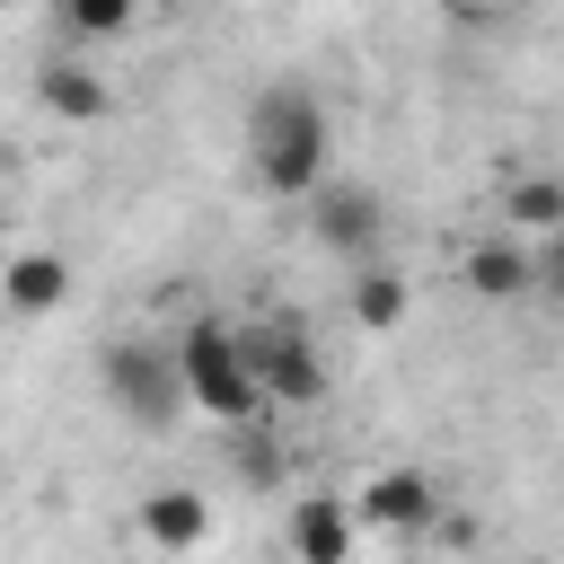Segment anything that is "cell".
Here are the masks:
<instances>
[{
	"mask_svg": "<svg viewBox=\"0 0 564 564\" xmlns=\"http://www.w3.org/2000/svg\"><path fill=\"white\" fill-rule=\"evenodd\" d=\"M326 150H335V132H326V106H317L308 79L256 88V106H247V167H256L264 194L308 203L326 185Z\"/></svg>",
	"mask_w": 564,
	"mask_h": 564,
	"instance_id": "cell-1",
	"label": "cell"
},
{
	"mask_svg": "<svg viewBox=\"0 0 564 564\" xmlns=\"http://www.w3.org/2000/svg\"><path fill=\"white\" fill-rule=\"evenodd\" d=\"M458 282H467L476 300H520V291H538V256H529L520 238H485V247H467Z\"/></svg>",
	"mask_w": 564,
	"mask_h": 564,
	"instance_id": "cell-11",
	"label": "cell"
},
{
	"mask_svg": "<svg viewBox=\"0 0 564 564\" xmlns=\"http://www.w3.org/2000/svg\"><path fill=\"white\" fill-rule=\"evenodd\" d=\"M538 282L564 300V229H546V247H538Z\"/></svg>",
	"mask_w": 564,
	"mask_h": 564,
	"instance_id": "cell-16",
	"label": "cell"
},
{
	"mask_svg": "<svg viewBox=\"0 0 564 564\" xmlns=\"http://www.w3.org/2000/svg\"><path fill=\"white\" fill-rule=\"evenodd\" d=\"M0 300H9V317H53L70 300V256H53V247L9 256L0 264Z\"/></svg>",
	"mask_w": 564,
	"mask_h": 564,
	"instance_id": "cell-10",
	"label": "cell"
},
{
	"mask_svg": "<svg viewBox=\"0 0 564 564\" xmlns=\"http://www.w3.org/2000/svg\"><path fill=\"white\" fill-rule=\"evenodd\" d=\"M141 546H159V555H194V546H212V494H194V485H159V494H141Z\"/></svg>",
	"mask_w": 564,
	"mask_h": 564,
	"instance_id": "cell-8",
	"label": "cell"
},
{
	"mask_svg": "<svg viewBox=\"0 0 564 564\" xmlns=\"http://www.w3.org/2000/svg\"><path fill=\"white\" fill-rule=\"evenodd\" d=\"M0 317H9V300H0Z\"/></svg>",
	"mask_w": 564,
	"mask_h": 564,
	"instance_id": "cell-19",
	"label": "cell"
},
{
	"mask_svg": "<svg viewBox=\"0 0 564 564\" xmlns=\"http://www.w3.org/2000/svg\"><path fill=\"white\" fill-rule=\"evenodd\" d=\"M238 344H247V361H256V379H264V405H273V414H308V405H326V361H317V344H308V326H300V317L238 326Z\"/></svg>",
	"mask_w": 564,
	"mask_h": 564,
	"instance_id": "cell-4",
	"label": "cell"
},
{
	"mask_svg": "<svg viewBox=\"0 0 564 564\" xmlns=\"http://www.w3.org/2000/svg\"><path fill=\"white\" fill-rule=\"evenodd\" d=\"M379 229H388V212H379V194L370 185H317L308 194V238L326 247V256H344V264H361L370 247H379Z\"/></svg>",
	"mask_w": 564,
	"mask_h": 564,
	"instance_id": "cell-5",
	"label": "cell"
},
{
	"mask_svg": "<svg viewBox=\"0 0 564 564\" xmlns=\"http://www.w3.org/2000/svg\"><path fill=\"white\" fill-rule=\"evenodd\" d=\"M176 370H185L194 414H212L220 432L273 414V405H264V379H256V361H247V344H238V326H220V317H194V326L176 335Z\"/></svg>",
	"mask_w": 564,
	"mask_h": 564,
	"instance_id": "cell-2",
	"label": "cell"
},
{
	"mask_svg": "<svg viewBox=\"0 0 564 564\" xmlns=\"http://www.w3.org/2000/svg\"><path fill=\"white\" fill-rule=\"evenodd\" d=\"M432 511H441V485H432L423 467H379V476L352 494V520H370V529H388V538H423Z\"/></svg>",
	"mask_w": 564,
	"mask_h": 564,
	"instance_id": "cell-6",
	"label": "cell"
},
{
	"mask_svg": "<svg viewBox=\"0 0 564 564\" xmlns=\"http://www.w3.org/2000/svg\"><path fill=\"white\" fill-rule=\"evenodd\" d=\"M53 18H62V35H79V44H115V35L141 18V0H53Z\"/></svg>",
	"mask_w": 564,
	"mask_h": 564,
	"instance_id": "cell-15",
	"label": "cell"
},
{
	"mask_svg": "<svg viewBox=\"0 0 564 564\" xmlns=\"http://www.w3.org/2000/svg\"><path fill=\"white\" fill-rule=\"evenodd\" d=\"M35 106H44L53 123H106V115H115V88H106V70H88V62H44V70H35Z\"/></svg>",
	"mask_w": 564,
	"mask_h": 564,
	"instance_id": "cell-9",
	"label": "cell"
},
{
	"mask_svg": "<svg viewBox=\"0 0 564 564\" xmlns=\"http://www.w3.org/2000/svg\"><path fill=\"white\" fill-rule=\"evenodd\" d=\"M97 379H106V397H115V414L132 423V432H176L185 414H194V397H185V370H176V344H106L97 352Z\"/></svg>",
	"mask_w": 564,
	"mask_h": 564,
	"instance_id": "cell-3",
	"label": "cell"
},
{
	"mask_svg": "<svg viewBox=\"0 0 564 564\" xmlns=\"http://www.w3.org/2000/svg\"><path fill=\"white\" fill-rule=\"evenodd\" d=\"M0 9H26V0H0Z\"/></svg>",
	"mask_w": 564,
	"mask_h": 564,
	"instance_id": "cell-18",
	"label": "cell"
},
{
	"mask_svg": "<svg viewBox=\"0 0 564 564\" xmlns=\"http://www.w3.org/2000/svg\"><path fill=\"white\" fill-rule=\"evenodd\" d=\"M502 220L511 229H538V238L564 229V176H511L502 185Z\"/></svg>",
	"mask_w": 564,
	"mask_h": 564,
	"instance_id": "cell-14",
	"label": "cell"
},
{
	"mask_svg": "<svg viewBox=\"0 0 564 564\" xmlns=\"http://www.w3.org/2000/svg\"><path fill=\"white\" fill-rule=\"evenodd\" d=\"M282 555H300V564H352V502L344 494H300L282 511Z\"/></svg>",
	"mask_w": 564,
	"mask_h": 564,
	"instance_id": "cell-7",
	"label": "cell"
},
{
	"mask_svg": "<svg viewBox=\"0 0 564 564\" xmlns=\"http://www.w3.org/2000/svg\"><path fill=\"white\" fill-rule=\"evenodd\" d=\"M449 9H485V0H449Z\"/></svg>",
	"mask_w": 564,
	"mask_h": 564,
	"instance_id": "cell-17",
	"label": "cell"
},
{
	"mask_svg": "<svg viewBox=\"0 0 564 564\" xmlns=\"http://www.w3.org/2000/svg\"><path fill=\"white\" fill-rule=\"evenodd\" d=\"M229 441H238V476H247V485H264V494H282V476H291L282 423H273V414H256V423H229Z\"/></svg>",
	"mask_w": 564,
	"mask_h": 564,
	"instance_id": "cell-13",
	"label": "cell"
},
{
	"mask_svg": "<svg viewBox=\"0 0 564 564\" xmlns=\"http://www.w3.org/2000/svg\"><path fill=\"white\" fill-rule=\"evenodd\" d=\"M405 308H414L405 273H397V264H379V256H361V264H352V326H361V335H397V326H405Z\"/></svg>",
	"mask_w": 564,
	"mask_h": 564,
	"instance_id": "cell-12",
	"label": "cell"
}]
</instances>
